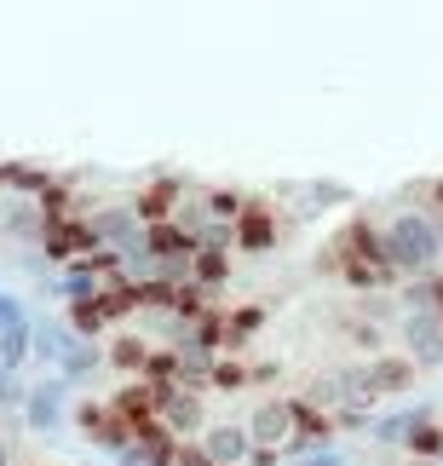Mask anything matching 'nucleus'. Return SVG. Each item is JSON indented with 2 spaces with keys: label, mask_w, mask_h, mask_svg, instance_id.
<instances>
[{
  "label": "nucleus",
  "mask_w": 443,
  "mask_h": 466,
  "mask_svg": "<svg viewBox=\"0 0 443 466\" xmlns=\"http://www.w3.org/2000/svg\"><path fill=\"white\" fill-rule=\"evenodd\" d=\"M380 242H386V259H392L398 277H432V265H443V230L427 213H398L380 230Z\"/></svg>",
  "instance_id": "nucleus-1"
},
{
  "label": "nucleus",
  "mask_w": 443,
  "mask_h": 466,
  "mask_svg": "<svg viewBox=\"0 0 443 466\" xmlns=\"http://www.w3.org/2000/svg\"><path fill=\"white\" fill-rule=\"evenodd\" d=\"M64 403H69V380L64 374H46V380H35L29 386V398H24V426L29 432H64Z\"/></svg>",
  "instance_id": "nucleus-2"
},
{
  "label": "nucleus",
  "mask_w": 443,
  "mask_h": 466,
  "mask_svg": "<svg viewBox=\"0 0 443 466\" xmlns=\"http://www.w3.org/2000/svg\"><path fill=\"white\" fill-rule=\"evenodd\" d=\"M242 426H247L254 450H288L294 443V398H265Z\"/></svg>",
  "instance_id": "nucleus-3"
},
{
  "label": "nucleus",
  "mask_w": 443,
  "mask_h": 466,
  "mask_svg": "<svg viewBox=\"0 0 443 466\" xmlns=\"http://www.w3.org/2000/svg\"><path fill=\"white\" fill-rule=\"evenodd\" d=\"M403 357L415 369L443 363V317L438 311H403Z\"/></svg>",
  "instance_id": "nucleus-4"
},
{
  "label": "nucleus",
  "mask_w": 443,
  "mask_h": 466,
  "mask_svg": "<svg viewBox=\"0 0 443 466\" xmlns=\"http://www.w3.org/2000/svg\"><path fill=\"white\" fill-rule=\"evenodd\" d=\"M156 420H162L179 443H190V438H202V432H207V420H202V398H196V391H185V386H162Z\"/></svg>",
  "instance_id": "nucleus-5"
},
{
  "label": "nucleus",
  "mask_w": 443,
  "mask_h": 466,
  "mask_svg": "<svg viewBox=\"0 0 443 466\" xmlns=\"http://www.w3.org/2000/svg\"><path fill=\"white\" fill-rule=\"evenodd\" d=\"M363 386L368 391H375V398H380V391H409L415 386V363H409V357H368V363H363Z\"/></svg>",
  "instance_id": "nucleus-6"
},
{
  "label": "nucleus",
  "mask_w": 443,
  "mask_h": 466,
  "mask_svg": "<svg viewBox=\"0 0 443 466\" xmlns=\"http://www.w3.org/2000/svg\"><path fill=\"white\" fill-rule=\"evenodd\" d=\"M196 443L207 450V461H214V466H242L247 450H254V443H247V426H207Z\"/></svg>",
  "instance_id": "nucleus-7"
},
{
  "label": "nucleus",
  "mask_w": 443,
  "mask_h": 466,
  "mask_svg": "<svg viewBox=\"0 0 443 466\" xmlns=\"http://www.w3.org/2000/svg\"><path fill=\"white\" fill-rule=\"evenodd\" d=\"M230 230H237V248H247V254H265V248L277 242V219H271V208H265V202H247L242 219L230 225Z\"/></svg>",
  "instance_id": "nucleus-8"
},
{
  "label": "nucleus",
  "mask_w": 443,
  "mask_h": 466,
  "mask_svg": "<svg viewBox=\"0 0 443 466\" xmlns=\"http://www.w3.org/2000/svg\"><path fill=\"white\" fill-rule=\"evenodd\" d=\"M420 420H432L420 403L415 409H392V415H375V420H368V443H403Z\"/></svg>",
  "instance_id": "nucleus-9"
},
{
  "label": "nucleus",
  "mask_w": 443,
  "mask_h": 466,
  "mask_svg": "<svg viewBox=\"0 0 443 466\" xmlns=\"http://www.w3.org/2000/svg\"><path fill=\"white\" fill-rule=\"evenodd\" d=\"M76 351V329H58V322H46V329H35V357L58 374V363Z\"/></svg>",
  "instance_id": "nucleus-10"
},
{
  "label": "nucleus",
  "mask_w": 443,
  "mask_h": 466,
  "mask_svg": "<svg viewBox=\"0 0 443 466\" xmlns=\"http://www.w3.org/2000/svg\"><path fill=\"white\" fill-rule=\"evenodd\" d=\"M225 277H230V254H214V248L190 254V289H219Z\"/></svg>",
  "instance_id": "nucleus-11"
},
{
  "label": "nucleus",
  "mask_w": 443,
  "mask_h": 466,
  "mask_svg": "<svg viewBox=\"0 0 443 466\" xmlns=\"http://www.w3.org/2000/svg\"><path fill=\"white\" fill-rule=\"evenodd\" d=\"M29 351H35V322H12V329H0V369H24Z\"/></svg>",
  "instance_id": "nucleus-12"
},
{
  "label": "nucleus",
  "mask_w": 443,
  "mask_h": 466,
  "mask_svg": "<svg viewBox=\"0 0 443 466\" xmlns=\"http://www.w3.org/2000/svg\"><path fill=\"white\" fill-rule=\"evenodd\" d=\"M265 329V306H242V311H230L225 317V351H237L242 339H254Z\"/></svg>",
  "instance_id": "nucleus-13"
},
{
  "label": "nucleus",
  "mask_w": 443,
  "mask_h": 466,
  "mask_svg": "<svg viewBox=\"0 0 443 466\" xmlns=\"http://www.w3.org/2000/svg\"><path fill=\"white\" fill-rule=\"evenodd\" d=\"M0 185H17V190H35V202H41V196L52 190V178H46L41 167H29V161H6V167H0Z\"/></svg>",
  "instance_id": "nucleus-14"
},
{
  "label": "nucleus",
  "mask_w": 443,
  "mask_h": 466,
  "mask_svg": "<svg viewBox=\"0 0 443 466\" xmlns=\"http://www.w3.org/2000/svg\"><path fill=\"white\" fill-rule=\"evenodd\" d=\"M403 450L409 455H420V461H443V426H432V420H420L409 438H403Z\"/></svg>",
  "instance_id": "nucleus-15"
},
{
  "label": "nucleus",
  "mask_w": 443,
  "mask_h": 466,
  "mask_svg": "<svg viewBox=\"0 0 443 466\" xmlns=\"http://www.w3.org/2000/svg\"><path fill=\"white\" fill-rule=\"evenodd\" d=\"M98 363H104V357H98V346H93V339H76V351H69V357H64V363H58V374H64V380H69V386H76V380H81V374H93Z\"/></svg>",
  "instance_id": "nucleus-16"
},
{
  "label": "nucleus",
  "mask_w": 443,
  "mask_h": 466,
  "mask_svg": "<svg viewBox=\"0 0 443 466\" xmlns=\"http://www.w3.org/2000/svg\"><path fill=\"white\" fill-rule=\"evenodd\" d=\"M207 386H214V391H242V386H247V369L237 363V357H214V369H207Z\"/></svg>",
  "instance_id": "nucleus-17"
},
{
  "label": "nucleus",
  "mask_w": 443,
  "mask_h": 466,
  "mask_svg": "<svg viewBox=\"0 0 443 466\" xmlns=\"http://www.w3.org/2000/svg\"><path fill=\"white\" fill-rule=\"evenodd\" d=\"M110 357H116V369H138V374H145V363H150V346H145V339H133V334H121Z\"/></svg>",
  "instance_id": "nucleus-18"
},
{
  "label": "nucleus",
  "mask_w": 443,
  "mask_h": 466,
  "mask_svg": "<svg viewBox=\"0 0 443 466\" xmlns=\"http://www.w3.org/2000/svg\"><path fill=\"white\" fill-rule=\"evenodd\" d=\"M0 225H6V230H24V237L46 230L41 219H35V208H29V202H6V208H0Z\"/></svg>",
  "instance_id": "nucleus-19"
},
{
  "label": "nucleus",
  "mask_w": 443,
  "mask_h": 466,
  "mask_svg": "<svg viewBox=\"0 0 443 466\" xmlns=\"http://www.w3.org/2000/svg\"><path fill=\"white\" fill-rule=\"evenodd\" d=\"M24 398H29V386L17 380V369H0V409H17V415H24Z\"/></svg>",
  "instance_id": "nucleus-20"
},
{
  "label": "nucleus",
  "mask_w": 443,
  "mask_h": 466,
  "mask_svg": "<svg viewBox=\"0 0 443 466\" xmlns=\"http://www.w3.org/2000/svg\"><path fill=\"white\" fill-rule=\"evenodd\" d=\"M288 466H351V455L340 450V443H328V450H306V455L288 461Z\"/></svg>",
  "instance_id": "nucleus-21"
},
{
  "label": "nucleus",
  "mask_w": 443,
  "mask_h": 466,
  "mask_svg": "<svg viewBox=\"0 0 443 466\" xmlns=\"http://www.w3.org/2000/svg\"><path fill=\"white\" fill-rule=\"evenodd\" d=\"M351 339H357L368 357H380V329H375V322H351Z\"/></svg>",
  "instance_id": "nucleus-22"
},
{
  "label": "nucleus",
  "mask_w": 443,
  "mask_h": 466,
  "mask_svg": "<svg viewBox=\"0 0 443 466\" xmlns=\"http://www.w3.org/2000/svg\"><path fill=\"white\" fill-rule=\"evenodd\" d=\"M173 466H214V461H207V450L190 438V443H179V461H173Z\"/></svg>",
  "instance_id": "nucleus-23"
},
{
  "label": "nucleus",
  "mask_w": 443,
  "mask_h": 466,
  "mask_svg": "<svg viewBox=\"0 0 443 466\" xmlns=\"http://www.w3.org/2000/svg\"><path fill=\"white\" fill-rule=\"evenodd\" d=\"M242 466H282V450H247Z\"/></svg>",
  "instance_id": "nucleus-24"
},
{
  "label": "nucleus",
  "mask_w": 443,
  "mask_h": 466,
  "mask_svg": "<svg viewBox=\"0 0 443 466\" xmlns=\"http://www.w3.org/2000/svg\"><path fill=\"white\" fill-rule=\"evenodd\" d=\"M432 196H438V208H443V178H438V185H432Z\"/></svg>",
  "instance_id": "nucleus-25"
},
{
  "label": "nucleus",
  "mask_w": 443,
  "mask_h": 466,
  "mask_svg": "<svg viewBox=\"0 0 443 466\" xmlns=\"http://www.w3.org/2000/svg\"><path fill=\"white\" fill-rule=\"evenodd\" d=\"M0 466H6V443H0Z\"/></svg>",
  "instance_id": "nucleus-26"
},
{
  "label": "nucleus",
  "mask_w": 443,
  "mask_h": 466,
  "mask_svg": "<svg viewBox=\"0 0 443 466\" xmlns=\"http://www.w3.org/2000/svg\"><path fill=\"white\" fill-rule=\"evenodd\" d=\"M438 466H443V461H438Z\"/></svg>",
  "instance_id": "nucleus-27"
}]
</instances>
